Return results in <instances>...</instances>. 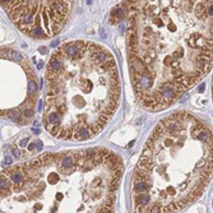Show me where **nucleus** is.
<instances>
[{
    "mask_svg": "<svg viewBox=\"0 0 213 213\" xmlns=\"http://www.w3.org/2000/svg\"><path fill=\"white\" fill-rule=\"evenodd\" d=\"M122 171L107 148L44 153L0 172V213H114Z\"/></svg>",
    "mask_w": 213,
    "mask_h": 213,
    "instance_id": "2",
    "label": "nucleus"
},
{
    "mask_svg": "<svg viewBox=\"0 0 213 213\" xmlns=\"http://www.w3.org/2000/svg\"><path fill=\"white\" fill-rule=\"evenodd\" d=\"M133 89L150 111L172 106L212 69V2H124Z\"/></svg>",
    "mask_w": 213,
    "mask_h": 213,
    "instance_id": "1",
    "label": "nucleus"
},
{
    "mask_svg": "<svg viewBox=\"0 0 213 213\" xmlns=\"http://www.w3.org/2000/svg\"><path fill=\"white\" fill-rule=\"evenodd\" d=\"M39 100V77L23 52L0 49V118L24 125Z\"/></svg>",
    "mask_w": 213,
    "mask_h": 213,
    "instance_id": "5",
    "label": "nucleus"
},
{
    "mask_svg": "<svg viewBox=\"0 0 213 213\" xmlns=\"http://www.w3.org/2000/svg\"><path fill=\"white\" fill-rule=\"evenodd\" d=\"M45 74V129L68 142L98 135L115 115L121 96L111 51L92 41L65 42L51 54Z\"/></svg>",
    "mask_w": 213,
    "mask_h": 213,
    "instance_id": "3",
    "label": "nucleus"
},
{
    "mask_svg": "<svg viewBox=\"0 0 213 213\" xmlns=\"http://www.w3.org/2000/svg\"><path fill=\"white\" fill-rule=\"evenodd\" d=\"M212 130L188 111L162 119L146 142L133 175L134 213H175L212 180Z\"/></svg>",
    "mask_w": 213,
    "mask_h": 213,
    "instance_id": "4",
    "label": "nucleus"
},
{
    "mask_svg": "<svg viewBox=\"0 0 213 213\" xmlns=\"http://www.w3.org/2000/svg\"><path fill=\"white\" fill-rule=\"evenodd\" d=\"M5 13L22 33L35 40H47L64 28L72 2H0Z\"/></svg>",
    "mask_w": 213,
    "mask_h": 213,
    "instance_id": "6",
    "label": "nucleus"
}]
</instances>
